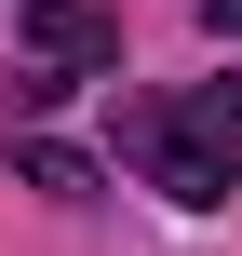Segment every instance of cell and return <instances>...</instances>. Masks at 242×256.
<instances>
[{"mask_svg":"<svg viewBox=\"0 0 242 256\" xmlns=\"http://www.w3.org/2000/svg\"><path fill=\"white\" fill-rule=\"evenodd\" d=\"M121 148H135L148 189H175V202H229V189H242V81H189V94L121 108Z\"/></svg>","mask_w":242,"mask_h":256,"instance_id":"cell-1","label":"cell"},{"mask_svg":"<svg viewBox=\"0 0 242 256\" xmlns=\"http://www.w3.org/2000/svg\"><path fill=\"white\" fill-rule=\"evenodd\" d=\"M94 68H121V14H108V0H27L13 108H54V94H81Z\"/></svg>","mask_w":242,"mask_h":256,"instance_id":"cell-2","label":"cell"},{"mask_svg":"<svg viewBox=\"0 0 242 256\" xmlns=\"http://www.w3.org/2000/svg\"><path fill=\"white\" fill-rule=\"evenodd\" d=\"M27 189H67V202H81V189H94V162H81V148H27Z\"/></svg>","mask_w":242,"mask_h":256,"instance_id":"cell-3","label":"cell"}]
</instances>
